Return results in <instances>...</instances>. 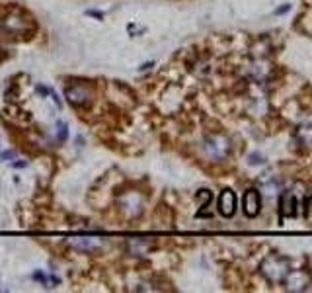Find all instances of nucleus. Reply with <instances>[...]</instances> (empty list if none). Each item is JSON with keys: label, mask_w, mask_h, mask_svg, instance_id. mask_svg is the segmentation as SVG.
Listing matches in <instances>:
<instances>
[{"label": "nucleus", "mask_w": 312, "mask_h": 293, "mask_svg": "<svg viewBox=\"0 0 312 293\" xmlns=\"http://www.w3.org/2000/svg\"><path fill=\"white\" fill-rule=\"evenodd\" d=\"M0 32L12 37H28L35 32V22L22 8H8L0 14Z\"/></svg>", "instance_id": "f257e3e1"}, {"label": "nucleus", "mask_w": 312, "mask_h": 293, "mask_svg": "<svg viewBox=\"0 0 312 293\" xmlns=\"http://www.w3.org/2000/svg\"><path fill=\"white\" fill-rule=\"evenodd\" d=\"M64 98L76 110L88 108L96 98V86L92 80H72V84L64 88Z\"/></svg>", "instance_id": "f03ea898"}, {"label": "nucleus", "mask_w": 312, "mask_h": 293, "mask_svg": "<svg viewBox=\"0 0 312 293\" xmlns=\"http://www.w3.org/2000/svg\"><path fill=\"white\" fill-rule=\"evenodd\" d=\"M117 209L129 221L139 219L145 211V195L139 190H125L117 195Z\"/></svg>", "instance_id": "7ed1b4c3"}, {"label": "nucleus", "mask_w": 312, "mask_h": 293, "mask_svg": "<svg viewBox=\"0 0 312 293\" xmlns=\"http://www.w3.org/2000/svg\"><path fill=\"white\" fill-rule=\"evenodd\" d=\"M66 244L80 254H98L105 248L107 240L100 236H72L66 240Z\"/></svg>", "instance_id": "20e7f679"}, {"label": "nucleus", "mask_w": 312, "mask_h": 293, "mask_svg": "<svg viewBox=\"0 0 312 293\" xmlns=\"http://www.w3.org/2000/svg\"><path fill=\"white\" fill-rule=\"evenodd\" d=\"M203 151L207 153L209 159L213 161H222L230 153V143L222 135H209L203 139Z\"/></svg>", "instance_id": "39448f33"}, {"label": "nucleus", "mask_w": 312, "mask_h": 293, "mask_svg": "<svg viewBox=\"0 0 312 293\" xmlns=\"http://www.w3.org/2000/svg\"><path fill=\"white\" fill-rule=\"evenodd\" d=\"M277 264H279V266H275V256H271V258H267V260L263 262L261 270H263V274L267 276V280H271V282H285L287 276L291 274L289 262L279 256V262H277Z\"/></svg>", "instance_id": "423d86ee"}, {"label": "nucleus", "mask_w": 312, "mask_h": 293, "mask_svg": "<svg viewBox=\"0 0 312 293\" xmlns=\"http://www.w3.org/2000/svg\"><path fill=\"white\" fill-rule=\"evenodd\" d=\"M155 242L149 240V238H141V236H135V238H127L125 242V252L133 258H145L147 254H151Z\"/></svg>", "instance_id": "0eeeda50"}, {"label": "nucleus", "mask_w": 312, "mask_h": 293, "mask_svg": "<svg viewBox=\"0 0 312 293\" xmlns=\"http://www.w3.org/2000/svg\"><path fill=\"white\" fill-rule=\"evenodd\" d=\"M236 205H238V199H236V194L230 188H226V190L220 192V195H218L217 199V209L222 217L230 219L236 213Z\"/></svg>", "instance_id": "6e6552de"}, {"label": "nucleus", "mask_w": 312, "mask_h": 293, "mask_svg": "<svg viewBox=\"0 0 312 293\" xmlns=\"http://www.w3.org/2000/svg\"><path fill=\"white\" fill-rule=\"evenodd\" d=\"M242 207H244L246 217H250V219L260 215V211H261V195H260V192L256 188L246 190V194L242 197Z\"/></svg>", "instance_id": "1a4fd4ad"}, {"label": "nucleus", "mask_w": 312, "mask_h": 293, "mask_svg": "<svg viewBox=\"0 0 312 293\" xmlns=\"http://www.w3.org/2000/svg\"><path fill=\"white\" fill-rule=\"evenodd\" d=\"M297 197L291 192H285L279 199V215L281 217H297Z\"/></svg>", "instance_id": "9d476101"}, {"label": "nucleus", "mask_w": 312, "mask_h": 293, "mask_svg": "<svg viewBox=\"0 0 312 293\" xmlns=\"http://www.w3.org/2000/svg\"><path fill=\"white\" fill-rule=\"evenodd\" d=\"M195 197H197V201H199V207H203V209L209 207V203L213 201V194H211L209 190H199Z\"/></svg>", "instance_id": "9b49d317"}, {"label": "nucleus", "mask_w": 312, "mask_h": 293, "mask_svg": "<svg viewBox=\"0 0 312 293\" xmlns=\"http://www.w3.org/2000/svg\"><path fill=\"white\" fill-rule=\"evenodd\" d=\"M55 137H57V143H64L66 141V137H68V127H66V123L64 121H57V125H55Z\"/></svg>", "instance_id": "f8f14e48"}, {"label": "nucleus", "mask_w": 312, "mask_h": 293, "mask_svg": "<svg viewBox=\"0 0 312 293\" xmlns=\"http://www.w3.org/2000/svg\"><path fill=\"white\" fill-rule=\"evenodd\" d=\"M31 278H33V280H35L37 284H41V286H45V288H49V278H47V276H45L43 272H39V270H35Z\"/></svg>", "instance_id": "ddd939ff"}, {"label": "nucleus", "mask_w": 312, "mask_h": 293, "mask_svg": "<svg viewBox=\"0 0 312 293\" xmlns=\"http://www.w3.org/2000/svg\"><path fill=\"white\" fill-rule=\"evenodd\" d=\"M305 219H307V221L312 219V197H307V199H305Z\"/></svg>", "instance_id": "4468645a"}, {"label": "nucleus", "mask_w": 312, "mask_h": 293, "mask_svg": "<svg viewBox=\"0 0 312 293\" xmlns=\"http://www.w3.org/2000/svg\"><path fill=\"white\" fill-rule=\"evenodd\" d=\"M248 163L256 166V164H263V163H265V159H263L260 153H252V155L248 157Z\"/></svg>", "instance_id": "2eb2a0df"}, {"label": "nucleus", "mask_w": 312, "mask_h": 293, "mask_svg": "<svg viewBox=\"0 0 312 293\" xmlns=\"http://www.w3.org/2000/svg\"><path fill=\"white\" fill-rule=\"evenodd\" d=\"M16 159V151H4L0 153V161H14Z\"/></svg>", "instance_id": "dca6fc26"}, {"label": "nucleus", "mask_w": 312, "mask_h": 293, "mask_svg": "<svg viewBox=\"0 0 312 293\" xmlns=\"http://www.w3.org/2000/svg\"><path fill=\"white\" fill-rule=\"evenodd\" d=\"M86 16L96 18V20H104V14H102V12H98V10H86Z\"/></svg>", "instance_id": "f3484780"}, {"label": "nucleus", "mask_w": 312, "mask_h": 293, "mask_svg": "<svg viewBox=\"0 0 312 293\" xmlns=\"http://www.w3.org/2000/svg\"><path fill=\"white\" fill-rule=\"evenodd\" d=\"M289 10H291V4H285V6H279V8L275 10V14H277V16H281V14H287Z\"/></svg>", "instance_id": "a211bd4d"}, {"label": "nucleus", "mask_w": 312, "mask_h": 293, "mask_svg": "<svg viewBox=\"0 0 312 293\" xmlns=\"http://www.w3.org/2000/svg\"><path fill=\"white\" fill-rule=\"evenodd\" d=\"M37 92H39V94H41V96H47V94H51V90H49V88H47V86H41V84H39V86H37Z\"/></svg>", "instance_id": "6ab92c4d"}, {"label": "nucleus", "mask_w": 312, "mask_h": 293, "mask_svg": "<svg viewBox=\"0 0 312 293\" xmlns=\"http://www.w3.org/2000/svg\"><path fill=\"white\" fill-rule=\"evenodd\" d=\"M26 164H28V163H24V161H20V163H14V166H16V168H24Z\"/></svg>", "instance_id": "aec40b11"}]
</instances>
